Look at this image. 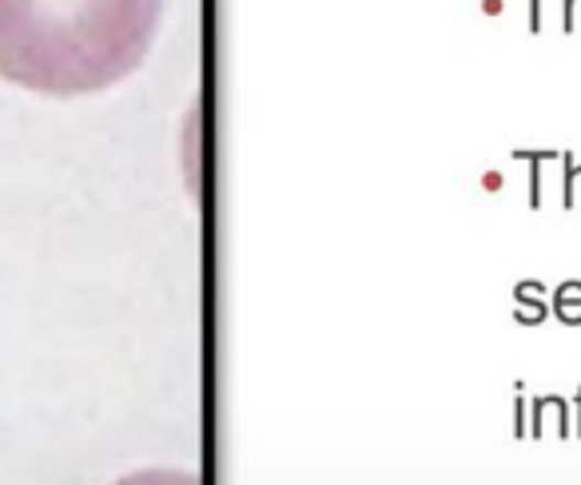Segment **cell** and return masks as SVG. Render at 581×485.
<instances>
[{
  "mask_svg": "<svg viewBox=\"0 0 581 485\" xmlns=\"http://www.w3.org/2000/svg\"><path fill=\"white\" fill-rule=\"evenodd\" d=\"M164 21V0H0V76L29 92L88 96L128 80Z\"/></svg>",
  "mask_w": 581,
  "mask_h": 485,
  "instance_id": "obj_1",
  "label": "cell"
},
{
  "mask_svg": "<svg viewBox=\"0 0 581 485\" xmlns=\"http://www.w3.org/2000/svg\"><path fill=\"white\" fill-rule=\"evenodd\" d=\"M120 485H196V477L187 474H172V470H147V474L124 477Z\"/></svg>",
  "mask_w": 581,
  "mask_h": 485,
  "instance_id": "obj_2",
  "label": "cell"
}]
</instances>
